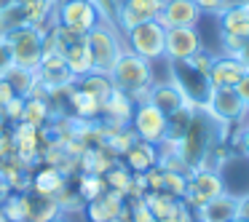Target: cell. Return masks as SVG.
<instances>
[{"instance_id":"12","label":"cell","mask_w":249,"mask_h":222,"mask_svg":"<svg viewBox=\"0 0 249 222\" xmlns=\"http://www.w3.org/2000/svg\"><path fill=\"white\" fill-rule=\"evenodd\" d=\"M163 3L166 0H124L118 17H115V27L118 30H131L140 22H150V19H158Z\"/></svg>"},{"instance_id":"22","label":"cell","mask_w":249,"mask_h":222,"mask_svg":"<svg viewBox=\"0 0 249 222\" xmlns=\"http://www.w3.org/2000/svg\"><path fill=\"white\" fill-rule=\"evenodd\" d=\"M65 62L67 67H70V72L78 78L89 75V72H94L91 67V51H89V43H86V35H81V38H75L72 43L65 46Z\"/></svg>"},{"instance_id":"7","label":"cell","mask_w":249,"mask_h":222,"mask_svg":"<svg viewBox=\"0 0 249 222\" xmlns=\"http://www.w3.org/2000/svg\"><path fill=\"white\" fill-rule=\"evenodd\" d=\"M131 131L140 137L142 142H153L161 145L169 134V115L161 113L153 102H137L134 104V115H131Z\"/></svg>"},{"instance_id":"34","label":"cell","mask_w":249,"mask_h":222,"mask_svg":"<svg viewBox=\"0 0 249 222\" xmlns=\"http://www.w3.org/2000/svg\"><path fill=\"white\" fill-rule=\"evenodd\" d=\"M22 113H24V97H14V99H8L3 107H0V115L6 118V123L8 120H22Z\"/></svg>"},{"instance_id":"8","label":"cell","mask_w":249,"mask_h":222,"mask_svg":"<svg viewBox=\"0 0 249 222\" xmlns=\"http://www.w3.org/2000/svg\"><path fill=\"white\" fill-rule=\"evenodd\" d=\"M97 22L99 14L91 6V0H62L56 6V24L70 30L72 35H86Z\"/></svg>"},{"instance_id":"4","label":"cell","mask_w":249,"mask_h":222,"mask_svg":"<svg viewBox=\"0 0 249 222\" xmlns=\"http://www.w3.org/2000/svg\"><path fill=\"white\" fill-rule=\"evenodd\" d=\"M3 38L11 49L14 67L38 70L40 59H43V30L33 27V24H19V27L8 30Z\"/></svg>"},{"instance_id":"20","label":"cell","mask_w":249,"mask_h":222,"mask_svg":"<svg viewBox=\"0 0 249 222\" xmlns=\"http://www.w3.org/2000/svg\"><path fill=\"white\" fill-rule=\"evenodd\" d=\"M217 22H220V35H233V38H249V14L244 8V3L233 6L228 3L220 14H217Z\"/></svg>"},{"instance_id":"6","label":"cell","mask_w":249,"mask_h":222,"mask_svg":"<svg viewBox=\"0 0 249 222\" xmlns=\"http://www.w3.org/2000/svg\"><path fill=\"white\" fill-rule=\"evenodd\" d=\"M225 193V179H222L220 169L214 166H198L193 171H188V190L182 195V204L190 209H198L206 201L217 198V195Z\"/></svg>"},{"instance_id":"2","label":"cell","mask_w":249,"mask_h":222,"mask_svg":"<svg viewBox=\"0 0 249 222\" xmlns=\"http://www.w3.org/2000/svg\"><path fill=\"white\" fill-rule=\"evenodd\" d=\"M110 81L115 88H121L124 94H129L134 102H145L150 86L156 83L153 78V65L142 56H137L134 51L124 49V54L118 56L115 67L110 70Z\"/></svg>"},{"instance_id":"9","label":"cell","mask_w":249,"mask_h":222,"mask_svg":"<svg viewBox=\"0 0 249 222\" xmlns=\"http://www.w3.org/2000/svg\"><path fill=\"white\" fill-rule=\"evenodd\" d=\"M204 110L217 118L222 126H231L236 120H244V115L249 113L244 107L241 97L236 94V88H209V97L204 102Z\"/></svg>"},{"instance_id":"10","label":"cell","mask_w":249,"mask_h":222,"mask_svg":"<svg viewBox=\"0 0 249 222\" xmlns=\"http://www.w3.org/2000/svg\"><path fill=\"white\" fill-rule=\"evenodd\" d=\"M35 72H38L40 86L49 94L56 91V88H67L75 83V75L70 72V67L65 62V51H46Z\"/></svg>"},{"instance_id":"23","label":"cell","mask_w":249,"mask_h":222,"mask_svg":"<svg viewBox=\"0 0 249 222\" xmlns=\"http://www.w3.org/2000/svg\"><path fill=\"white\" fill-rule=\"evenodd\" d=\"M67 97H70V107H72V113H75V118H83V120L102 118V104H99L91 94H86L83 88H78L75 83L70 86Z\"/></svg>"},{"instance_id":"18","label":"cell","mask_w":249,"mask_h":222,"mask_svg":"<svg viewBox=\"0 0 249 222\" xmlns=\"http://www.w3.org/2000/svg\"><path fill=\"white\" fill-rule=\"evenodd\" d=\"M147 102H153L161 113H166V115H174V113H179V110H185V107H193V104L185 99V94L179 91L172 81L153 83L150 91H147Z\"/></svg>"},{"instance_id":"3","label":"cell","mask_w":249,"mask_h":222,"mask_svg":"<svg viewBox=\"0 0 249 222\" xmlns=\"http://www.w3.org/2000/svg\"><path fill=\"white\" fill-rule=\"evenodd\" d=\"M86 43H89V51H91L94 72H102V75H110V70L115 67L118 56L126 49L118 35V27L113 22H97L94 30L86 33Z\"/></svg>"},{"instance_id":"16","label":"cell","mask_w":249,"mask_h":222,"mask_svg":"<svg viewBox=\"0 0 249 222\" xmlns=\"http://www.w3.org/2000/svg\"><path fill=\"white\" fill-rule=\"evenodd\" d=\"M126 209V195H121L118 190H105L99 198L89 201L86 206H83V211H86L89 222H110L115 220V217H121V211Z\"/></svg>"},{"instance_id":"41","label":"cell","mask_w":249,"mask_h":222,"mask_svg":"<svg viewBox=\"0 0 249 222\" xmlns=\"http://www.w3.org/2000/svg\"><path fill=\"white\" fill-rule=\"evenodd\" d=\"M238 147H241V153L249 158V123L244 126V129H241V134H238Z\"/></svg>"},{"instance_id":"31","label":"cell","mask_w":249,"mask_h":222,"mask_svg":"<svg viewBox=\"0 0 249 222\" xmlns=\"http://www.w3.org/2000/svg\"><path fill=\"white\" fill-rule=\"evenodd\" d=\"M107 190V182H105L102 174H81V185H78V195H81L83 204L99 198V195Z\"/></svg>"},{"instance_id":"40","label":"cell","mask_w":249,"mask_h":222,"mask_svg":"<svg viewBox=\"0 0 249 222\" xmlns=\"http://www.w3.org/2000/svg\"><path fill=\"white\" fill-rule=\"evenodd\" d=\"M238 220H244V222H249V193L247 195H238Z\"/></svg>"},{"instance_id":"13","label":"cell","mask_w":249,"mask_h":222,"mask_svg":"<svg viewBox=\"0 0 249 222\" xmlns=\"http://www.w3.org/2000/svg\"><path fill=\"white\" fill-rule=\"evenodd\" d=\"M158 22L163 27H198L201 22V8L193 0H166L158 14Z\"/></svg>"},{"instance_id":"44","label":"cell","mask_w":249,"mask_h":222,"mask_svg":"<svg viewBox=\"0 0 249 222\" xmlns=\"http://www.w3.org/2000/svg\"><path fill=\"white\" fill-rule=\"evenodd\" d=\"M49 222H70V217H67V214H59V217H54V220H49Z\"/></svg>"},{"instance_id":"47","label":"cell","mask_w":249,"mask_h":222,"mask_svg":"<svg viewBox=\"0 0 249 222\" xmlns=\"http://www.w3.org/2000/svg\"><path fill=\"white\" fill-rule=\"evenodd\" d=\"M233 222H244V220H238V217H236V220H233Z\"/></svg>"},{"instance_id":"32","label":"cell","mask_w":249,"mask_h":222,"mask_svg":"<svg viewBox=\"0 0 249 222\" xmlns=\"http://www.w3.org/2000/svg\"><path fill=\"white\" fill-rule=\"evenodd\" d=\"M161 190L182 201L185 190H188V174H185V171H163V185H161Z\"/></svg>"},{"instance_id":"39","label":"cell","mask_w":249,"mask_h":222,"mask_svg":"<svg viewBox=\"0 0 249 222\" xmlns=\"http://www.w3.org/2000/svg\"><path fill=\"white\" fill-rule=\"evenodd\" d=\"M17 94H14V88H11V83L6 81V78H0V107L8 102V99H14Z\"/></svg>"},{"instance_id":"29","label":"cell","mask_w":249,"mask_h":222,"mask_svg":"<svg viewBox=\"0 0 249 222\" xmlns=\"http://www.w3.org/2000/svg\"><path fill=\"white\" fill-rule=\"evenodd\" d=\"M6 81L11 83L14 94L17 97H30V94L38 88V72L35 70H24V67H11V70L6 72Z\"/></svg>"},{"instance_id":"24","label":"cell","mask_w":249,"mask_h":222,"mask_svg":"<svg viewBox=\"0 0 249 222\" xmlns=\"http://www.w3.org/2000/svg\"><path fill=\"white\" fill-rule=\"evenodd\" d=\"M51 6H54V0H17V8L22 14L24 24H33V27L43 30V24L51 19Z\"/></svg>"},{"instance_id":"37","label":"cell","mask_w":249,"mask_h":222,"mask_svg":"<svg viewBox=\"0 0 249 222\" xmlns=\"http://www.w3.org/2000/svg\"><path fill=\"white\" fill-rule=\"evenodd\" d=\"M212 59H214V56H209V54H204V51H198V54H193L188 62H190V65H193L198 72H204V75H206V72H209V67H212Z\"/></svg>"},{"instance_id":"46","label":"cell","mask_w":249,"mask_h":222,"mask_svg":"<svg viewBox=\"0 0 249 222\" xmlns=\"http://www.w3.org/2000/svg\"><path fill=\"white\" fill-rule=\"evenodd\" d=\"M244 8H247V14H249V0H247V3H244Z\"/></svg>"},{"instance_id":"43","label":"cell","mask_w":249,"mask_h":222,"mask_svg":"<svg viewBox=\"0 0 249 222\" xmlns=\"http://www.w3.org/2000/svg\"><path fill=\"white\" fill-rule=\"evenodd\" d=\"M14 6H17V0H0V14H6V11H11Z\"/></svg>"},{"instance_id":"45","label":"cell","mask_w":249,"mask_h":222,"mask_svg":"<svg viewBox=\"0 0 249 222\" xmlns=\"http://www.w3.org/2000/svg\"><path fill=\"white\" fill-rule=\"evenodd\" d=\"M0 222H8V217L3 214V209H0Z\"/></svg>"},{"instance_id":"38","label":"cell","mask_w":249,"mask_h":222,"mask_svg":"<svg viewBox=\"0 0 249 222\" xmlns=\"http://www.w3.org/2000/svg\"><path fill=\"white\" fill-rule=\"evenodd\" d=\"M233 88H236V94H238V97H241L244 107L249 110V70L244 72V75H241V81H238V83H236V86H233Z\"/></svg>"},{"instance_id":"15","label":"cell","mask_w":249,"mask_h":222,"mask_svg":"<svg viewBox=\"0 0 249 222\" xmlns=\"http://www.w3.org/2000/svg\"><path fill=\"white\" fill-rule=\"evenodd\" d=\"M22 206H24V222H49L62 214V206L54 195H43L35 190L22 193Z\"/></svg>"},{"instance_id":"35","label":"cell","mask_w":249,"mask_h":222,"mask_svg":"<svg viewBox=\"0 0 249 222\" xmlns=\"http://www.w3.org/2000/svg\"><path fill=\"white\" fill-rule=\"evenodd\" d=\"M14 67V59H11V49H8L6 38L0 35V78H6V72Z\"/></svg>"},{"instance_id":"14","label":"cell","mask_w":249,"mask_h":222,"mask_svg":"<svg viewBox=\"0 0 249 222\" xmlns=\"http://www.w3.org/2000/svg\"><path fill=\"white\" fill-rule=\"evenodd\" d=\"M244 72H247V67H244L236 56L222 54V56H214V59H212V67H209V72H206V78H209L212 88H233L241 81Z\"/></svg>"},{"instance_id":"27","label":"cell","mask_w":249,"mask_h":222,"mask_svg":"<svg viewBox=\"0 0 249 222\" xmlns=\"http://www.w3.org/2000/svg\"><path fill=\"white\" fill-rule=\"evenodd\" d=\"M140 201L147 206V209H150V214L156 217V220H166V217H172L174 209L179 206V198L163 193V190H147Z\"/></svg>"},{"instance_id":"11","label":"cell","mask_w":249,"mask_h":222,"mask_svg":"<svg viewBox=\"0 0 249 222\" xmlns=\"http://www.w3.org/2000/svg\"><path fill=\"white\" fill-rule=\"evenodd\" d=\"M201 51V35L196 27H169L163 43V59L182 62Z\"/></svg>"},{"instance_id":"26","label":"cell","mask_w":249,"mask_h":222,"mask_svg":"<svg viewBox=\"0 0 249 222\" xmlns=\"http://www.w3.org/2000/svg\"><path fill=\"white\" fill-rule=\"evenodd\" d=\"M51 118V102L49 97H38V94H30L24 97V113H22V120L30 126H38L43 129Z\"/></svg>"},{"instance_id":"17","label":"cell","mask_w":249,"mask_h":222,"mask_svg":"<svg viewBox=\"0 0 249 222\" xmlns=\"http://www.w3.org/2000/svg\"><path fill=\"white\" fill-rule=\"evenodd\" d=\"M238 214V195H217L196 209V222H233Z\"/></svg>"},{"instance_id":"19","label":"cell","mask_w":249,"mask_h":222,"mask_svg":"<svg viewBox=\"0 0 249 222\" xmlns=\"http://www.w3.org/2000/svg\"><path fill=\"white\" fill-rule=\"evenodd\" d=\"M134 99L129 94H124L121 88H113L107 99L102 104V118L105 123H113V126H129L131 123V115H134Z\"/></svg>"},{"instance_id":"21","label":"cell","mask_w":249,"mask_h":222,"mask_svg":"<svg viewBox=\"0 0 249 222\" xmlns=\"http://www.w3.org/2000/svg\"><path fill=\"white\" fill-rule=\"evenodd\" d=\"M124 161H126V166H129L134 174H145L147 169H153L158 163V145L134 139V145L124 153Z\"/></svg>"},{"instance_id":"1","label":"cell","mask_w":249,"mask_h":222,"mask_svg":"<svg viewBox=\"0 0 249 222\" xmlns=\"http://www.w3.org/2000/svg\"><path fill=\"white\" fill-rule=\"evenodd\" d=\"M222 137H225V126L217 118H212L204 107H196L190 113L188 126H185L182 137L177 139V153L185 161L188 171L209 163L212 153L222 142Z\"/></svg>"},{"instance_id":"42","label":"cell","mask_w":249,"mask_h":222,"mask_svg":"<svg viewBox=\"0 0 249 222\" xmlns=\"http://www.w3.org/2000/svg\"><path fill=\"white\" fill-rule=\"evenodd\" d=\"M236 59H238V62H241V65H244V67H247V70H249V38L244 40V46H241V49H238Z\"/></svg>"},{"instance_id":"25","label":"cell","mask_w":249,"mask_h":222,"mask_svg":"<svg viewBox=\"0 0 249 222\" xmlns=\"http://www.w3.org/2000/svg\"><path fill=\"white\" fill-rule=\"evenodd\" d=\"M62 188H67V179H65V174H62L56 166L38 169L35 177H33V185H30V190L43 193V195H54V198H56V193H59Z\"/></svg>"},{"instance_id":"33","label":"cell","mask_w":249,"mask_h":222,"mask_svg":"<svg viewBox=\"0 0 249 222\" xmlns=\"http://www.w3.org/2000/svg\"><path fill=\"white\" fill-rule=\"evenodd\" d=\"M3 214L8 217V222H24V206H22V193H8L6 201L0 204Z\"/></svg>"},{"instance_id":"30","label":"cell","mask_w":249,"mask_h":222,"mask_svg":"<svg viewBox=\"0 0 249 222\" xmlns=\"http://www.w3.org/2000/svg\"><path fill=\"white\" fill-rule=\"evenodd\" d=\"M102 177H105V182H107L110 190H118L121 195H126V198H129V193H131V177H134V171H131L126 163L115 161L113 166L102 174Z\"/></svg>"},{"instance_id":"36","label":"cell","mask_w":249,"mask_h":222,"mask_svg":"<svg viewBox=\"0 0 249 222\" xmlns=\"http://www.w3.org/2000/svg\"><path fill=\"white\" fill-rule=\"evenodd\" d=\"M193 3L201 8V14H220L228 6V0H193Z\"/></svg>"},{"instance_id":"5","label":"cell","mask_w":249,"mask_h":222,"mask_svg":"<svg viewBox=\"0 0 249 222\" xmlns=\"http://www.w3.org/2000/svg\"><path fill=\"white\" fill-rule=\"evenodd\" d=\"M163 43H166V27L158 19L140 22L131 30H126V49L147 62L163 59Z\"/></svg>"},{"instance_id":"28","label":"cell","mask_w":249,"mask_h":222,"mask_svg":"<svg viewBox=\"0 0 249 222\" xmlns=\"http://www.w3.org/2000/svg\"><path fill=\"white\" fill-rule=\"evenodd\" d=\"M78 88H83L86 94H91L94 99H97L99 104H105V99L113 94V81H110V75H102V72H89V75L78 78L75 81Z\"/></svg>"}]
</instances>
